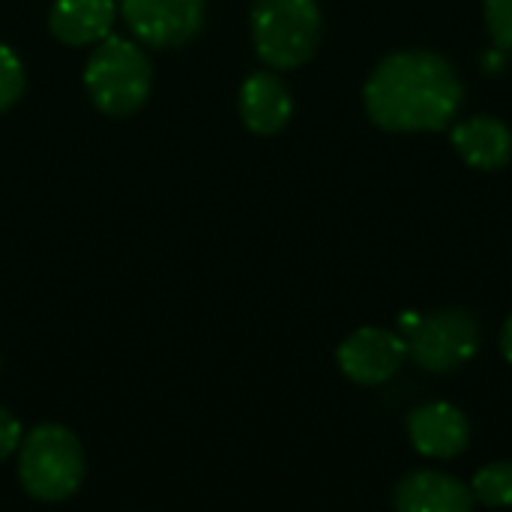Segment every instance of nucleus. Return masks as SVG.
Here are the masks:
<instances>
[{
    "label": "nucleus",
    "instance_id": "nucleus-1",
    "mask_svg": "<svg viewBox=\"0 0 512 512\" xmlns=\"http://www.w3.org/2000/svg\"><path fill=\"white\" fill-rule=\"evenodd\" d=\"M462 96L456 69L435 51H396L363 87L366 114L384 132H438L456 117Z\"/></svg>",
    "mask_w": 512,
    "mask_h": 512
},
{
    "label": "nucleus",
    "instance_id": "nucleus-2",
    "mask_svg": "<svg viewBox=\"0 0 512 512\" xmlns=\"http://www.w3.org/2000/svg\"><path fill=\"white\" fill-rule=\"evenodd\" d=\"M84 471L81 441L60 423H42L18 444V480L33 501L60 504L72 498L84 483Z\"/></svg>",
    "mask_w": 512,
    "mask_h": 512
},
{
    "label": "nucleus",
    "instance_id": "nucleus-3",
    "mask_svg": "<svg viewBox=\"0 0 512 512\" xmlns=\"http://www.w3.org/2000/svg\"><path fill=\"white\" fill-rule=\"evenodd\" d=\"M84 87L90 102L108 117L135 114L153 87V66L138 42L105 36L84 66Z\"/></svg>",
    "mask_w": 512,
    "mask_h": 512
},
{
    "label": "nucleus",
    "instance_id": "nucleus-4",
    "mask_svg": "<svg viewBox=\"0 0 512 512\" xmlns=\"http://www.w3.org/2000/svg\"><path fill=\"white\" fill-rule=\"evenodd\" d=\"M252 42L273 69H297L318 51V0H252Z\"/></svg>",
    "mask_w": 512,
    "mask_h": 512
},
{
    "label": "nucleus",
    "instance_id": "nucleus-5",
    "mask_svg": "<svg viewBox=\"0 0 512 512\" xmlns=\"http://www.w3.org/2000/svg\"><path fill=\"white\" fill-rule=\"evenodd\" d=\"M408 354L426 372H453L480 348V324L468 309H441L417 318L411 327Z\"/></svg>",
    "mask_w": 512,
    "mask_h": 512
},
{
    "label": "nucleus",
    "instance_id": "nucleus-6",
    "mask_svg": "<svg viewBox=\"0 0 512 512\" xmlns=\"http://www.w3.org/2000/svg\"><path fill=\"white\" fill-rule=\"evenodd\" d=\"M126 27L150 48L192 42L207 18V0H120Z\"/></svg>",
    "mask_w": 512,
    "mask_h": 512
},
{
    "label": "nucleus",
    "instance_id": "nucleus-7",
    "mask_svg": "<svg viewBox=\"0 0 512 512\" xmlns=\"http://www.w3.org/2000/svg\"><path fill=\"white\" fill-rule=\"evenodd\" d=\"M339 369L354 381V384H384L390 381L405 357H408V342L384 327H363L357 333H351L342 345H339Z\"/></svg>",
    "mask_w": 512,
    "mask_h": 512
},
{
    "label": "nucleus",
    "instance_id": "nucleus-8",
    "mask_svg": "<svg viewBox=\"0 0 512 512\" xmlns=\"http://www.w3.org/2000/svg\"><path fill=\"white\" fill-rule=\"evenodd\" d=\"M408 435L417 453L429 459H453L471 441L468 417L450 402H429L408 417Z\"/></svg>",
    "mask_w": 512,
    "mask_h": 512
},
{
    "label": "nucleus",
    "instance_id": "nucleus-9",
    "mask_svg": "<svg viewBox=\"0 0 512 512\" xmlns=\"http://www.w3.org/2000/svg\"><path fill=\"white\" fill-rule=\"evenodd\" d=\"M117 21L114 0H54L48 12V30L57 42L84 48L111 36Z\"/></svg>",
    "mask_w": 512,
    "mask_h": 512
},
{
    "label": "nucleus",
    "instance_id": "nucleus-10",
    "mask_svg": "<svg viewBox=\"0 0 512 512\" xmlns=\"http://www.w3.org/2000/svg\"><path fill=\"white\" fill-rule=\"evenodd\" d=\"M291 90L273 72H252L240 87V120L255 135H276L291 120Z\"/></svg>",
    "mask_w": 512,
    "mask_h": 512
},
{
    "label": "nucleus",
    "instance_id": "nucleus-11",
    "mask_svg": "<svg viewBox=\"0 0 512 512\" xmlns=\"http://www.w3.org/2000/svg\"><path fill=\"white\" fill-rule=\"evenodd\" d=\"M471 501L474 495L462 480L438 471L408 474L393 495L396 510L402 512H468Z\"/></svg>",
    "mask_w": 512,
    "mask_h": 512
},
{
    "label": "nucleus",
    "instance_id": "nucleus-12",
    "mask_svg": "<svg viewBox=\"0 0 512 512\" xmlns=\"http://www.w3.org/2000/svg\"><path fill=\"white\" fill-rule=\"evenodd\" d=\"M453 144L459 156L480 168V171H495L504 168L512 159V132L489 114H477L453 129Z\"/></svg>",
    "mask_w": 512,
    "mask_h": 512
},
{
    "label": "nucleus",
    "instance_id": "nucleus-13",
    "mask_svg": "<svg viewBox=\"0 0 512 512\" xmlns=\"http://www.w3.org/2000/svg\"><path fill=\"white\" fill-rule=\"evenodd\" d=\"M471 495L486 507H510L512 504V462H495L477 471L471 483Z\"/></svg>",
    "mask_w": 512,
    "mask_h": 512
},
{
    "label": "nucleus",
    "instance_id": "nucleus-14",
    "mask_svg": "<svg viewBox=\"0 0 512 512\" xmlns=\"http://www.w3.org/2000/svg\"><path fill=\"white\" fill-rule=\"evenodd\" d=\"M24 84L27 81H24V66H21L18 54L0 42V114L9 111L21 99Z\"/></svg>",
    "mask_w": 512,
    "mask_h": 512
},
{
    "label": "nucleus",
    "instance_id": "nucleus-15",
    "mask_svg": "<svg viewBox=\"0 0 512 512\" xmlns=\"http://www.w3.org/2000/svg\"><path fill=\"white\" fill-rule=\"evenodd\" d=\"M486 24L492 39L512 51V0H486Z\"/></svg>",
    "mask_w": 512,
    "mask_h": 512
},
{
    "label": "nucleus",
    "instance_id": "nucleus-16",
    "mask_svg": "<svg viewBox=\"0 0 512 512\" xmlns=\"http://www.w3.org/2000/svg\"><path fill=\"white\" fill-rule=\"evenodd\" d=\"M21 438V423L6 408H0V462H6L18 450Z\"/></svg>",
    "mask_w": 512,
    "mask_h": 512
},
{
    "label": "nucleus",
    "instance_id": "nucleus-17",
    "mask_svg": "<svg viewBox=\"0 0 512 512\" xmlns=\"http://www.w3.org/2000/svg\"><path fill=\"white\" fill-rule=\"evenodd\" d=\"M501 351H504V357L512 363V315L507 318V324H504V333H501Z\"/></svg>",
    "mask_w": 512,
    "mask_h": 512
},
{
    "label": "nucleus",
    "instance_id": "nucleus-18",
    "mask_svg": "<svg viewBox=\"0 0 512 512\" xmlns=\"http://www.w3.org/2000/svg\"><path fill=\"white\" fill-rule=\"evenodd\" d=\"M0 366H3V360H0Z\"/></svg>",
    "mask_w": 512,
    "mask_h": 512
}]
</instances>
